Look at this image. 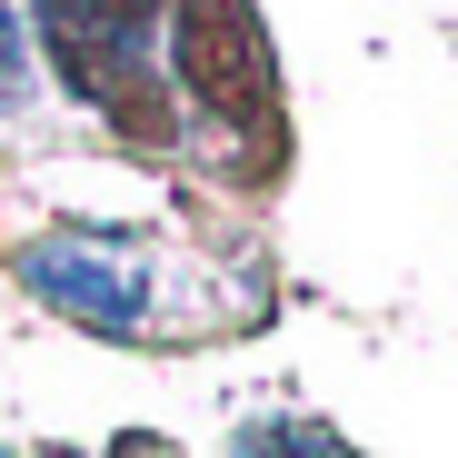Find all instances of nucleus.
I'll return each mask as SVG.
<instances>
[{"mask_svg": "<svg viewBox=\"0 0 458 458\" xmlns=\"http://www.w3.org/2000/svg\"><path fill=\"white\" fill-rule=\"evenodd\" d=\"M40 40L60 60V81L100 100L110 120L149 130L140 100H160L170 90V0H40Z\"/></svg>", "mask_w": 458, "mask_h": 458, "instance_id": "f257e3e1", "label": "nucleus"}, {"mask_svg": "<svg viewBox=\"0 0 458 458\" xmlns=\"http://www.w3.org/2000/svg\"><path fill=\"white\" fill-rule=\"evenodd\" d=\"M11 279L40 299V310L81 319V329H110V339H130L149 319L140 229H50V240H21L11 250Z\"/></svg>", "mask_w": 458, "mask_h": 458, "instance_id": "f03ea898", "label": "nucleus"}, {"mask_svg": "<svg viewBox=\"0 0 458 458\" xmlns=\"http://www.w3.org/2000/svg\"><path fill=\"white\" fill-rule=\"evenodd\" d=\"M229 458H359V448L339 428H319V419H250L229 438Z\"/></svg>", "mask_w": 458, "mask_h": 458, "instance_id": "7ed1b4c3", "label": "nucleus"}, {"mask_svg": "<svg viewBox=\"0 0 458 458\" xmlns=\"http://www.w3.org/2000/svg\"><path fill=\"white\" fill-rule=\"evenodd\" d=\"M21 70H30V60H21V11H11V0H0V110H11V100L30 90Z\"/></svg>", "mask_w": 458, "mask_h": 458, "instance_id": "20e7f679", "label": "nucleus"}, {"mask_svg": "<svg viewBox=\"0 0 458 458\" xmlns=\"http://www.w3.org/2000/svg\"><path fill=\"white\" fill-rule=\"evenodd\" d=\"M110 458H180L170 438H110Z\"/></svg>", "mask_w": 458, "mask_h": 458, "instance_id": "39448f33", "label": "nucleus"}, {"mask_svg": "<svg viewBox=\"0 0 458 458\" xmlns=\"http://www.w3.org/2000/svg\"><path fill=\"white\" fill-rule=\"evenodd\" d=\"M0 458H11V448H0Z\"/></svg>", "mask_w": 458, "mask_h": 458, "instance_id": "423d86ee", "label": "nucleus"}]
</instances>
